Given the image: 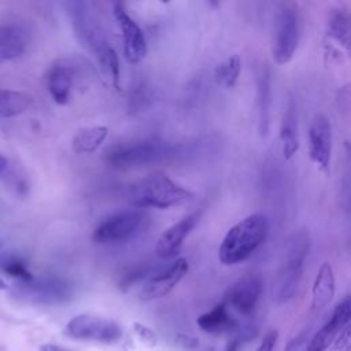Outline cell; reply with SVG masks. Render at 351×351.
<instances>
[{"mask_svg": "<svg viewBox=\"0 0 351 351\" xmlns=\"http://www.w3.org/2000/svg\"><path fill=\"white\" fill-rule=\"evenodd\" d=\"M33 103L32 96L11 89H0V119L23 114Z\"/></svg>", "mask_w": 351, "mask_h": 351, "instance_id": "603a6c76", "label": "cell"}, {"mask_svg": "<svg viewBox=\"0 0 351 351\" xmlns=\"http://www.w3.org/2000/svg\"><path fill=\"white\" fill-rule=\"evenodd\" d=\"M308 250L310 236L306 230H296L287 239L284 261L273 281V298L278 303L288 302L298 291Z\"/></svg>", "mask_w": 351, "mask_h": 351, "instance_id": "3957f363", "label": "cell"}, {"mask_svg": "<svg viewBox=\"0 0 351 351\" xmlns=\"http://www.w3.org/2000/svg\"><path fill=\"white\" fill-rule=\"evenodd\" d=\"M239 348V340H232L228 347H226V351H237Z\"/></svg>", "mask_w": 351, "mask_h": 351, "instance_id": "1f68e13d", "label": "cell"}, {"mask_svg": "<svg viewBox=\"0 0 351 351\" xmlns=\"http://www.w3.org/2000/svg\"><path fill=\"white\" fill-rule=\"evenodd\" d=\"M241 71V59L239 55H230L228 59L221 62L215 70V81L226 88H233L239 80Z\"/></svg>", "mask_w": 351, "mask_h": 351, "instance_id": "cb8c5ba5", "label": "cell"}, {"mask_svg": "<svg viewBox=\"0 0 351 351\" xmlns=\"http://www.w3.org/2000/svg\"><path fill=\"white\" fill-rule=\"evenodd\" d=\"M133 332L136 333V336L140 339L141 343H144L148 347H154L158 343V336L155 335V332L152 329H149L148 326L140 324V322H133L132 325Z\"/></svg>", "mask_w": 351, "mask_h": 351, "instance_id": "4316f807", "label": "cell"}, {"mask_svg": "<svg viewBox=\"0 0 351 351\" xmlns=\"http://www.w3.org/2000/svg\"><path fill=\"white\" fill-rule=\"evenodd\" d=\"M112 14L118 22L123 40V53L129 63L134 64L144 59L147 53V43L143 30L137 22L126 12L121 3L114 4Z\"/></svg>", "mask_w": 351, "mask_h": 351, "instance_id": "8fae6325", "label": "cell"}, {"mask_svg": "<svg viewBox=\"0 0 351 351\" xmlns=\"http://www.w3.org/2000/svg\"><path fill=\"white\" fill-rule=\"evenodd\" d=\"M188 271V261L185 258L176 259L171 265L154 271L147 277L141 291V300H154L167 295L186 274Z\"/></svg>", "mask_w": 351, "mask_h": 351, "instance_id": "30bf717a", "label": "cell"}, {"mask_svg": "<svg viewBox=\"0 0 351 351\" xmlns=\"http://www.w3.org/2000/svg\"><path fill=\"white\" fill-rule=\"evenodd\" d=\"M129 199L138 208L152 207L167 210L189 203L193 199V193L174 182L166 174L152 173L130 186Z\"/></svg>", "mask_w": 351, "mask_h": 351, "instance_id": "7a4b0ae2", "label": "cell"}, {"mask_svg": "<svg viewBox=\"0 0 351 351\" xmlns=\"http://www.w3.org/2000/svg\"><path fill=\"white\" fill-rule=\"evenodd\" d=\"M0 270L7 276L19 280L21 282H29L34 278L25 262L12 255L0 256Z\"/></svg>", "mask_w": 351, "mask_h": 351, "instance_id": "d4e9b609", "label": "cell"}, {"mask_svg": "<svg viewBox=\"0 0 351 351\" xmlns=\"http://www.w3.org/2000/svg\"><path fill=\"white\" fill-rule=\"evenodd\" d=\"M7 288H8L7 282H5L3 278H0V291H4V289H7Z\"/></svg>", "mask_w": 351, "mask_h": 351, "instance_id": "836d02e7", "label": "cell"}, {"mask_svg": "<svg viewBox=\"0 0 351 351\" xmlns=\"http://www.w3.org/2000/svg\"><path fill=\"white\" fill-rule=\"evenodd\" d=\"M267 232L269 222L263 214L255 213L243 218L222 239L218 250L219 262L225 266L244 262L265 243Z\"/></svg>", "mask_w": 351, "mask_h": 351, "instance_id": "6da1fadb", "label": "cell"}, {"mask_svg": "<svg viewBox=\"0 0 351 351\" xmlns=\"http://www.w3.org/2000/svg\"><path fill=\"white\" fill-rule=\"evenodd\" d=\"M25 30L16 23H0V64L19 58L25 52Z\"/></svg>", "mask_w": 351, "mask_h": 351, "instance_id": "ac0fdd59", "label": "cell"}, {"mask_svg": "<svg viewBox=\"0 0 351 351\" xmlns=\"http://www.w3.org/2000/svg\"><path fill=\"white\" fill-rule=\"evenodd\" d=\"M329 351H351V324L337 335Z\"/></svg>", "mask_w": 351, "mask_h": 351, "instance_id": "83f0119b", "label": "cell"}, {"mask_svg": "<svg viewBox=\"0 0 351 351\" xmlns=\"http://www.w3.org/2000/svg\"><path fill=\"white\" fill-rule=\"evenodd\" d=\"M326 36L337 49L351 56V14L347 10L337 8L329 14Z\"/></svg>", "mask_w": 351, "mask_h": 351, "instance_id": "e0dca14e", "label": "cell"}, {"mask_svg": "<svg viewBox=\"0 0 351 351\" xmlns=\"http://www.w3.org/2000/svg\"><path fill=\"white\" fill-rule=\"evenodd\" d=\"M333 134L330 119L325 114L317 112L308 126V156L325 176L330 173Z\"/></svg>", "mask_w": 351, "mask_h": 351, "instance_id": "52a82bcc", "label": "cell"}, {"mask_svg": "<svg viewBox=\"0 0 351 351\" xmlns=\"http://www.w3.org/2000/svg\"><path fill=\"white\" fill-rule=\"evenodd\" d=\"M47 89L58 104H66L70 99L71 85H73V74L69 66L63 63L52 64L45 75Z\"/></svg>", "mask_w": 351, "mask_h": 351, "instance_id": "d6986e66", "label": "cell"}, {"mask_svg": "<svg viewBox=\"0 0 351 351\" xmlns=\"http://www.w3.org/2000/svg\"><path fill=\"white\" fill-rule=\"evenodd\" d=\"M277 340H278V330L270 329L265 333L262 341L254 351H273L276 348Z\"/></svg>", "mask_w": 351, "mask_h": 351, "instance_id": "f1b7e54d", "label": "cell"}, {"mask_svg": "<svg viewBox=\"0 0 351 351\" xmlns=\"http://www.w3.org/2000/svg\"><path fill=\"white\" fill-rule=\"evenodd\" d=\"M271 107V80L266 64H261L256 73V110H258V132L266 136L270 126Z\"/></svg>", "mask_w": 351, "mask_h": 351, "instance_id": "9a60e30c", "label": "cell"}, {"mask_svg": "<svg viewBox=\"0 0 351 351\" xmlns=\"http://www.w3.org/2000/svg\"><path fill=\"white\" fill-rule=\"evenodd\" d=\"M144 222V213L140 208L117 213L106 218L92 233L97 244H121L133 239Z\"/></svg>", "mask_w": 351, "mask_h": 351, "instance_id": "8992f818", "label": "cell"}, {"mask_svg": "<svg viewBox=\"0 0 351 351\" xmlns=\"http://www.w3.org/2000/svg\"><path fill=\"white\" fill-rule=\"evenodd\" d=\"M197 325L202 330L213 335L225 333L236 328V319L230 315L225 303L217 304L210 311L197 318Z\"/></svg>", "mask_w": 351, "mask_h": 351, "instance_id": "44dd1931", "label": "cell"}, {"mask_svg": "<svg viewBox=\"0 0 351 351\" xmlns=\"http://www.w3.org/2000/svg\"><path fill=\"white\" fill-rule=\"evenodd\" d=\"M160 155L162 149L159 144L154 141H138L114 147L108 152L107 160L111 166L125 170L154 162Z\"/></svg>", "mask_w": 351, "mask_h": 351, "instance_id": "7c38bea8", "label": "cell"}, {"mask_svg": "<svg viewBox=\"0 0 351 351\" xmlns=\"http://www.w3.org/2000/svg\"><path fill=\"white\" fill-rule=\"evenodd\" d=\"M7 165H8V160L3 155H0V174L7 169Z\"/></svg>", "mask_w": 351, "mask_h": 351, "instance_id": "d6a6232c", "label": "cell"}, {"mask_svg": "<svg viewBox=\"0 0 351 351\" xmlns=\"http://www.w3.org/2000/svg\"><path fill=\"white\" fill-rule=\"evenodd\" d=\"M197 221L196 214H189L169 226L156 240L155 252L160 259H173L178 255L184 240L192 232Z\"/></svg>", "mask_w": 351, "mask_h": 351, "instance_id": "5bb4252c", "label": "cell"}, {"mask_svg": "<svg viewBox=\"0 0 351 351\" xmlns=\"http://www.w3.org/2000/svg\"><path fill=\"white\" fill-rule=\"evenodd\" d=\"M351 321V295L346 296L336 304L330 318L315 332L306 351H326L337 337V335Z\"/></svg>", "mask_w": 351, "mask_h": 351, "instance_id": "4fadbf2b", "label": "cell"}, {"mask_svg": "<svg viewBox=\"0 0 351 351\" xmlns=\"http://www.w3.org/2000/svg\"><path fill=\"white\" fill-rule=\"evenodd\" d=\"M336 292V280L333 267L329 262H324L314 278L311 287V310L319 311L326 307Z\"/></svg>", "mask_w": 351, "mask_h": 351, "instance_id": "2e32d148", "label": "cell"}, {"mask_svg": "<svg viewBox=\"0 0 351 351\" xmlns=\"http://www.w3.org/2000/svg\"><path fill=\"white\" fill-rule=\"evenodd\" d=\"M16 295L34 303H59L67 300L71 295L70 285L55 277L33 278L29 282H21L15 289Z\"/></svg>", "mask_w": 351, "mask_h": 351, "instance_id": "9c48e42d", "label": "cell"}, {"mask_svg": "<svg viewBox=\"0 0 351 351\" xmlns=\"http://www.w3.org/2000/svg\"><path fill=\"white\" fill-rule=\"evenodd\" d=\"M38 351H71L63 346H59V344H53V343H47V344H43L40 347Z\"/></svg>", "mask_w": 351, "mask_h": 351, "instance_id": "4dcf8cb0", "label": "cell"}, {"mask_svg": "<svg viewBox=\"0 0 351 351\" xmlns=\"http://www.w3.org/2000/svg\"><path fill=\"white\" fill-rule=\"evenodd\" d=\"M64 333L67 337L80 341L115 344L122 337V328L118 322L110 318L93 314H80L67 322Z\"/></svg>", "mask_w": 351, "mask_h": 351, "instance_id": "5b68a950", "label": "cell"}, {"mask_svg": "<svg viewBox=\"0 0 351 351\" xmlns=\"http://www.w3.org/2000/svg\"><path fill=\"white\" fill-rule=\"evenodd\" d=\"M300 37L299 12L293 4H282L276 14L271 55L277 64L292 60Z\"/></svg>", "mask_w": 351, "mask_h": 351, "instance_id": "277c9868", "label": "cell"}, {"mask_svg": "<svg viewBox=\"0 0 351 351\" xmlns=\"http://www.w3.org/2000/svg\"><path fill=\"white\" fill-rule=\"evenodd\" d=\"M280 141L281 149L285 159H291L299 149V137H298V119L295 104L289 100L280 126Z\"/></svg>", "mask_w": 351, "mask_h": 351, "instance_id": "ffe728a7", "label": "cell"}, {"mask_svg": "<svg viewBox=\"0 0 351 351\" xmlns=\"http://www.w3.org/2000/svg\"><path fill=\"white\" fill-rule=\"evenodd\" d=\"M107 136V126H86L75 133L71 145L77 154H90L106 141Z\"/></svg>", "mask_w": 351, "mask_h": 351, "instance_id": "7402d4cb", "label": "cell"}, {"mask_svg": "<svg viewBox=\"0 0 351 351\" xmlns=\"http://www.w3.org/2000/svg\"><path fill=\"white\" fill-rule=\"evenodd\" d=\"M339 100H340L344 106L351 107V84L347 85V86H344V89H343L341 93H340Z\"/></svg>", "mask_w": 351, "mask_h": 351, "instance_id": "f546056e", "label": "cell"}, {"mask_svg": "<svg viewBox=\"0 0 351 351\" xmlns=\"http://www.w3.org/2000/svg\"><path fill=\"white\" fill-rule=\"evenodd\" d=\"M100 66L103 67L104 73L111 78L112 85L119 89V81H121V67H119V59L117 52L110 47L100 58H97Z\"/></svg>", "mask_w": 351, "mask_h": 351, "instance_id": "484cf974", "label": "cell"}, {"mask_svg": "<svg viewBox=\"0 0 351 351\" xmlns=\"http://www.w3.org/2000/svg\"><path fill=\"white\" fill-rule=\"evenodd\" d=\"M263 291L262 278L258 274L248 273L234 281L223 295L225 304L243 315L254 313Z\"/></svg>", "mask_w": 351, "mask_h": 351, "instance_id": "ba28073f", "label": "cell"}]
</instances>
